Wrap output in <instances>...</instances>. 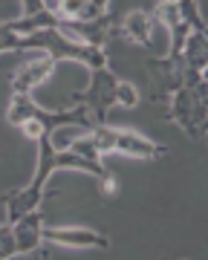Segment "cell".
Wrapping results in <instances>:
<instances>
[{
  "instance_id": "cell-14",
  "label": "cell",
  "mask_w": 208,
  "mask_h": 260,
  "mask_svg": "<svg viewBox=\"0 0 208 260\" xmlns=\"http://www.w3.org/2000/svg\"><path fill=\"white\" fill-rule=\"evenodd\" d=\"M93 6L98 12H107V6H110V0H93Z\"/></svg>"
},
{
  "instance_id": "cell-7",
  "label": "cell",
  "mask_w": 208,
  "mask_h": 260,
  "mask_svg": "<svg viewBox=\"0 0 208 260\" xmlns=\"http://www.w3.org/2000/svg\"><path fill=\"white\" fill-rule=\"evenodd\" d=\"M12 225V240H15V249L18 254H29V251L38 249V243L44 240V211L41 205L35 211L23 214L20 220H15Z\"/></svg>"
},
{
  "instance_id": "cell-10",
  "label": "cell",
  "mask_w": 208,
  "mask_h": 260,
  "mask_svg": "<svg viewBox=\"0 0 208 260\" xmlns=\"http://www.w3.org/2000/svg\"><path fill=\"white\" fill-rule=\"evenodd\" d=\"M182 61H185L188 70L205 73V64H208V38H205V32H188L185 44H182Z\"/></svg>"
},
{
  "instance_id": "cell-1",
  "label": "cell",
  "mask_w": 208,
  "mask_h": 260,
  "mask_svg": "<svg viewBox=\"0 0 208 260\" xmlns=\"http://www.w3.org/2000/svg\"><path fill=\"white\" fill-rule=\"evenodd\" d=\"M73 104H81L93 124H104L110 107H116V104L136 107L139 104V93H136L133 84L119 81L107 67H101V70H90V84H87L84 93H78L73 99Z\"/></svg>"
},
{
  "instance_id": "cell-2",
  "label": "cell",
  "mask_w": 208,
  "mask_h": 260,
  "mask_svg": "<svg viewBox=\"0 0 208 260\" xmlns=\"http://www.w3.org/2000/svg\"><path fill=\"white\" fill-rule=\"evenodd\" d=\"M93 142L98 156H110V153H122V156L133 159H159L168 153V148L156 145L153 139L136 133V130L124 127H110V124H93Z\"/></svg>"
},
{
  "instance_id": "cell-13",
  "label": "cell",
  "mask_w": 208,
  "mask_h": 260,
  "mask_svg": "<svg viewBox=\"0 0 208 260\" xmlns=\"http://www.w3.org/2000/svg\"><path fill=\"white\" fill-rule=\"evenodd\" d=\"M20 3H23V18H29V15H38V12H47V9H49L44 0H20Z\"/></svg>"
},
{
  "instance_id": "cell-12",
  "label": "cell",
  "mask_w": 208,
  "mask_h": 260,
  "mask_svg": "<svg viewBox=\"0 0 208 260\" xmlns=\"http://www.w3.org/2000/svg\"><path fill=\"white\" fill-rule=\"evenodd\" d=\"M9 49H20V35L12 32L6 23H0V52H9Z\"/></svg>"
},
{
  "instance_id": "cell-5",
  "label": "cell",
  "mask_w": 208,
  "mask_h": 260,
  "mask_svg": "<svg viewBox=\"0 0 208 260\" xmlns=\"http://www.w3.org/2000/svg\"><path fill=\"white\" fill-rule=\"evenodd\" d=\"M52 70H55V58H49L47 52L23 61V64L15 70V75L9 78L12 93H32L35 87H41V84L52 75Z\"/></svg>"
},
{
  "instance_id": "cell-6",
  "label": "cell",
  "mask_w": 208,
  "mask_h": 260,
  "mask_svg": "<svg viewBox=\"0 0 208 260\" xmlns=\"http://www.w3.org/2000/svg\"><path fill=\"white\" fill-rule=\"evenodd\" d=\"M44 240L58 243V246H70V249H107L110 240L107 234L95 232V229H78V225H70V229H44Z\"/></svg>"
},
{
  "instance_id": "cell-8",
  "label": "cell",
  "mask_w": 208,
  "mask_h": 260,
  "mask_svg": "<svg viewBox=\"0 0 208 260\" xmlns=\"http://www.w3.org/2000/svg\"><path fill=\"white\" fill-rule=\"evenodd\" d=\"M182 70H185V61L180 58H151L148 61V73L153 75V81H156V90L159 93L153 95V99H165L168 93H174L177 87L182 84Z\"/></svg>"
},
{
  "instance_id": "cell-4",
  "label": "cell",
  "mask_w": 208,
  "mask_h": 260,
  "mask_svg": "<svg viewBox=\"0 0 208 260\" xmlns=\"http://www.w3.org/2000/svg\"><path fill=\"white\" fill-rule=\"evenodd\" d=\"M61 32L70 38H76L87 47H95V49H107L110 38L119 35V15H95L90 20H64L61 23Z\"/></svg>"
},
{
  "instance_id": "cell-3",
  "label": "cell",
  "mask_w": 208,
  "mask_h": 260,
  "mask_svg": "<svg viewBox=\"0 0 208 260\" xmlns=\"http://www.w3.org/2000/svg\"><path fill=\"white\" fill-rule=\"evenodd\" d=\"M205 84H199V87H185L180 84L174 93H168V119L174 124H180L185 133H188L191 139H199V136H205Z\"/></svg>"
},
{
  "instance_id": "cell-11",
  "label": "cell",
  "mask_w": 208,
  "mask_h": 260,
  "mask_svg": "<svg viewBox=\"0 0 208 260\" xmlns=\"http://www.w3.org/2000/svg\"><path fill=\"white\" fill-rule=\"evenodd\" d=\"M55 15L61 20H90L95 15H104L93 6V0H58Z\"/></svg>"
},
{
  "instance_id": "cell-9",
  "label": "cell",
  "mask_w": 208,
  "mask_h": 260,
  "mask_svg": "<svg viewBox=\"0 0 208 260\" xmlns=\"http://www.w3.org/2000/svg\"><path fill=\"white\" fill-rule=\"evenodd\" d=\"M151 15L142 9L136 12H127V15H122L119 18V35L130 38V41H136L139 47H151Z\"/></svg>"
}]
</instances>
